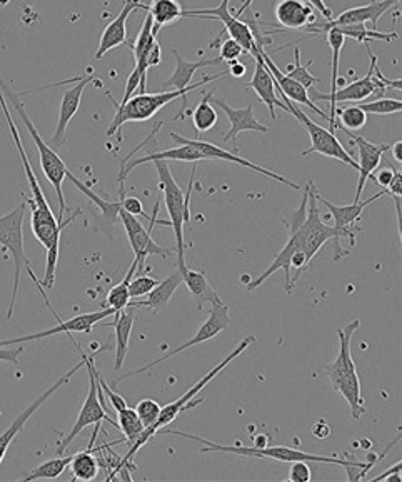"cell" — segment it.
Segmentation results:
<instances>
[{"mask_svg": "<svg viewBox=\"0 0 402 482\" xmlns=\"http://www.w3.org/2000/svg\"><path fill=\"white\" fill-rule=\"evenodd\" d=\"M337 32H341L344 37H351L356 42H366L369 43L371 41H384L392 42L399 39V34L396 30L392 32H379L375 28H367L366 24H349V26H334ZM327 28V30H329ZM326 30V32H327Z\"/></svg>", "mask_w": 402, "mask_h": 482, "instance_id": "e575fe53", "label": "cell"}, {"mask_svg": "<svg viewBox=\"0 0 402 482\" xmlns=\"http://www.w3.org/2000/svg\"><path fill=\"white\" fill-rule=\"evenodd\" d=\"M361 328V320L354 319L347 324L346 328L337 329L339 334V354L334 360L333 364H329L326 367V374L331 381L335 392H339L344 399L347 400L352 417L358 421L361 419L362 414L366 413L364 409V399L361 394V381H359V374L356 362L351 354V341H352V334Z\"/></svg>", "mask_w": 402, "mask_h": 482, "instance_id": "8992f818", "label": "cell"}, {"mask_svg": "<svg viewBox=\"0 0 402 482\" xmlns=\"http://www.w3.org/2000/svg\"><path fill=\"white\" fill-rule=\"evenodd\" d=\"M121 204L125 212L132 214V216H146L144 212V206H142V201L138 197H127L125 195V189H121Z\"/></svg>", "mask_w": 402, "mask_h": 482, "instance_id": "f907efd6", "label": "cell"}, {"mask_svg": "<svg viewBox=\"0 0 402 482\" xmlns=\"http://www.w3.org/2000/svg\"><path fill=\"white\" fill-rule=\"evenodd\" d=\"M67 179L72 180V184L81 191V193L83 194V195H87L96 206L100 209V212L104 214V217L107 219L109 222H117L121 221L119 219V210H121V207H122V204H121V201H115V202H112V201H104L102 197H99L98 194L94 193V191H91L83 182H81V180L77 179L72 172H67Z\"/></svg>", "mask_w": 402, "mask_h": 482, "instance_id": "d590c367", "label": "cell"}, {"mask_svg": "<svg viewBox=\"0 0 402 482\" xmlns=\"http://www.w3.org/2000/svg\"><path fill=\"white\" fill-rule=\"evenodd\" d=\"M246 54V51L242 49V45L239 42L234 41V39H225L222 42L221 51H219V57L222 59V62H234L239 57Z\"/></svg>", "mask_w": 402, "mask_h": 482, "instance_id": "c3c4849f", "label": "cell"}, {"mask_svg": "<svg viewBox=\"0 0 402 482\" xmlns=\"http://www.w3.org/2000/svg\"><path fill=\"white\" fill-rule=\"evenodd\" d=\"M280 99L288 106L289 114H292L296 117V121H299L301 124L304 125V129L307 130L309 138H311V149L303 152L304 157L305 155H311V154H320L324 157L339 161V162H343V164H346V166L352 167V169L358 170V162L346 151V147L339 142V138L334 136V132H331L329 129H324L322 125L316 124L297 104L291 102L288 97L280 94Z\"/></svg>", "mask_w": 402, "mask_h": 482, "instance_id": "8fae6325", "label": "cell"}, {"mask_svg": "<svg viewBox=\"0 0 402 482\" xmlns=\"http://www.w3.org/2000/svg\"><path fill=\"white\" fill-rule=\"evenodd\" d=\"M157 210H159V204L154 206L153 216L149 217L151 224L149 227L146 229L136 216L125 212L124 209L121 207L119 210V219L124 225L125 233L129 237V242H130V248L134 252V261L138 262V271L136 274L140 276L144 273V267H146V261L149 256H161V257H170V250L164 249L162 246H159L153 239L154 225L157 224Z\"/></svg>", "mask_w": 402, "mask_h": 482, "instance_id": "4fadbf2b", "label": "cell"}, {"mask_svg": "<svg viewBox=\"0 0 402 482\" xmlns=\"http://www.w3.org/2000/svg\"><path fill=\"white\" fill-rule=\"evenodd\" d=\"M210 100H212L214 106L221 107L224 114L229 117V122H231V129L222 138L224 142H231V140L239 138L242 132H248V130L259 132V134H267L269 132V127L264 125L261 121H257V117L254 114V104H249L244 109H234L224 99H219V97H216V99L210 97Z\"/></svg>", "mask_w": 402, "mask_h": 482, "instance_id": "cb8c5ba5", "label": "cell"}, {"mask_svg": "<svg viewBox=\"0 0 402 482\" xmlns=\"http://www.w3.org/2000/svg\"><path fill=\"white\" fill-rule=\"evenodd\" d=\"M386 195H398V197H402L401 170H394L392 180H390V184H389V187L386 189Z\"/></svg>", "mask_w": 402, "mask_h": 482, "instance_id": "9f6ffc18", "label": "cell"}, {"mask_svg": "<svg viewBox=\"0 0 402 482\" xmlns=\"http://www.w3.org/2000/svg\"><path fill=\"white\" fill-rule=\"evenodd\" d=\"M229 2L231 0H221V5L216 7V9H197V11H184V17H201V19H217L221 20L222 28L217 41L221 39L222 34H229L231 39L239 42L242 45V49L248 52V54H254L257 51L256 47V42H254V36H252V30H250L248 22H242L239 20V17L231 14L229 11ZM216 41V42H217ZM216 42H210V49L216 47Z\"/></svg>", "mask_w": 402, "mask_h": 482, "instance_id": "9a60e30c", "label": "cell"}, {"mask_svg": "<svg viewBox=\"0 0 402 482\" xmlns=\"http://www.w3.org/2000/svg\"><path fill=\"white\" fill-rule=\"evenodd\" d=\"M291 464L289 481L311 482V479H312V470H311L309 462H305V461H296V462H291Z\"/></svg>", "mask_w": 402, "mask_h": 482, "instance_id": "681fc988", "label": "cell"}, {"mask_svg": "<svg viewBox=\"0 0 402 482\" xmlns=\"http://www.w3.org/2000/svg\"><path fill=\"white\" fill-rule=\"evenodd\" d=\"M154 167L157 169L159 176V187L164 193V202H166L167 212L172 225L174 234H176V246H177V267L182 269L185 267V246H184V225L189 222V195L193 193V184H194L195 167H193V174L189 179V189L184 195V191L179 187V184L172 178L170 169L167 166V161H154Z\"/></svg>", "mask_w": 402, "mask_h": 482, "instance_id": "30bf717a", "label": "cell"}, {"mask_svg": "<svg viewBox=\"0 0 402 482\" xmlns=\"http://www.w3.org/2000/svg\"><path fill=\"white\" fill-rule=\"evenodd\" d=\"M154 161H177V162H199V161H206L204 155L201 152L197 151L193 146H187V144H182L179 147H174V149H167V151L153 152L149 155H144L139 159H134L130 162H122L121 167V174H119V186L121 189H125V179L129 176V172L136 167L142 166V164H147V162H154Z\"/></svg>", "mask_w": 402, "mask_h": 482, "instance_id": "4316f807", "label": "cell"}, {"mask_svg": "<svg viewBox=\"0 0 402 482\" xmlns=\"http://www.w3.org/2000/svg\"><path fill=\"white\" fill-rule=\"evenodd\" d=\"M182 282H185L187 289L193 294L197 307L202 309L206 304H216L221 301L219 294L212 289V286L209 284L208 277L201 271H193L187 265L182 267Z\"/></svg>", "mask_w": 402, "mask_h": 482, "instance_id": "4dcf8cb0", "label": "cell"}, {"mask_svg": "<svg viewBox=\"0 0 402 482\" xmlns=\"http://www.w3.org/2000/svg\"><path fill=\"white\" fill-rule=\"evenodd\" d=\"M314 184L311 182L309 187V199H307V212H305L304 221L299 224L297 234H299V246L291 257V288L294 290L299 277L307 271V265L314 259V256L319 252L322 246L329 241H334L333 261L339 262L349 256L346 249L341 246L343 239H349L351 244H356V233L351 231H341L335 229L334 225H327L320 217L319 207H318V199L314 195Z\"/></svg>", "mask_w": 402, "mask_h": 482, "instance_id": "6da1fadb", "label": "cell"}, {"mask_svg": "<svg viewBox=\"0 0 402 482\" xmlns=\"http://www.w3.org/2000/svg\"><path fill=\"white\" fill-rule=\"evenodd\" d=\"M327 43L333 51V81H331V94L337 91V79H339V59H341V51L346 43L347 37H344L341 32L335 28H329L327 32Z\"/></svg>", "mask_w": 402, "mask_h": 482, "instance_id": "7bdbcfd3", "label": "cell"}, {"mask_svg": "<svg viewBox=\"0 0 402 482\" xmlns=\"http://www.w3.org/2000/svg\"><path fill=\"white\" fill-rule=\"evenodd\" d=\"M254 2H256V0H244V4H242V5L239 7V9H237L236 14H233V15H236V17H239V15L244 14V12H246V11L249 9L250 5H252Z\"/></svg>", "mask_w": 402, "mask_h": 482, "instance_id": "6125c7cd", "label": "cell"}, {"mask_svg": "<svg viewBox=\"0 0 402 482\" xmlns=\"http://www.w3.org/2000/svg\"><path fill=\"white\" fill-rule=\"evenodd\" d=\"M147 4H142L140 0H125L122 11L112 20L107 28H104L100 41H99L96 59L100 60L106 54H109L112 49L124 45L127 42V19L138 9H146Z\"/></svg>", "mask_w": 402, "mask_h": 482, "instance_id": "d4e9b609", "label": "cell"}, {"mask_svg": "<svg viewBox=\"0 0 402 482\" xmlns=\"http://www.w3.org/2000/svg\"><path fill=\"white\" fill-rule=\"evenodd\" d=\"M227 72H221V74H216V75H206L202 81H199L197 83H191L187 85L185 89L182 91H170V92H159V94H138V96H132L124 106H119L117 100L107 92V97L111 99L112 104L117 107L115 112V117L112 121L111 127L107 129V136L111 138L117 130L122 129V125L127 122H144V121H149L153 119L154 115L161 109H164L169 102L176 100V99H182V109L181 114L176 117L179 119L181 115H184L187 112V94L193 92L195 89H201L202 85L212 83L216 79H221Z\"/></svg>", "mask_w": 402, "mask_h": 482, "instance_id": "5b68a950", "label": "cell"}, {"mask_svg": "<svg viewBox=\"0 0 402 482\" xmlns=\"http://www.w3.org/2000/svg\"><path fill=\"white\" fill-rule=\"evenodd\" d=\"M72 455H57L54 459L45 461L41 466L32 469L24 481H39V479H57L60 474L69 468Z\"/></svg>", "mask_w": 402, "mask_h": 482, "instance_id": "8d00e7d4", "label": "cell"}, {"mask_svg": "<svg viewBox=\"0 0 402 482\" xmlns=\"http://www.w3.org/2000/svg\"><path fill=\"white\" fill-rule=\"evenodd\" d=\"M392 157H394V161L401 166L402 164V142L399 140V142H396L392 147Z\"/></svg>", "mask_w": 402, "mask_h": 482, "instance_id": "94428289", "label": "cell"}, {"mask_svg": "<svg viewBox=\"0 0 402 482\" xmlns=\"http://www.w3.org/2000/svg\"><path fill=\"white\" fill-rule=\"evenodd\" d=\"M0 107H2V112L5 115V121L9 124V129H11V136L14 138L15 147L19 151V155H20V162L24 166V172H26V178H28V187H30V193H32V197L28 199V195H24L28 206L30 207V227H32V233L35 235V239L39 241V244L43 246V249L52 248L54 244H60V234L62 231L69 225L70 222L74 221L81 210H75L69 219H64V221H57L52 209L49 206L47 199H45V194L42 191L41 184L37 180V176L34 174V169L30 166V161H28V152L24 149V144H22V138H20V132L15 125L14 119H12V114H11V109H9V104L5 100V96L0 89Z\"/></svg>", "mask_w": 402, "mask_h": 482, "instance_id": "7a4b0ae2", "label": "cell"}, {"mask_svg": "<svg viewBox=\"0 0 402 482\" xmlns=\"http://www.w3.org/2000/svg\"><path fill=\"white\" fill-rule=\"evenodd\" d=\"M140 85H142L140 72L134 67L132 74L129 75V79H127V83H125L124 97H122L121 104H119V102H117V104H119V106H124L125 102H127L130 97L134 96V92H136L138 89H140Z\"/></svg>", "mask_w": 402, "mask_h": 482, "instance_id": "816d5d0a", "label": "cell"}, {"mask_svg": "<svg viewBox=\"0 0 402 482\" xmlns=\"http://www.w3.org/2000/svg\"><path fill=\"white\" fill-rule=\"evenodd\" d=\"M136 271H138V262L134 261L132 262V265L129 267V271H127L124 279H122L117 286H114V288L109 290V294H107L106 304H107V307H112L115 312H119V311L125 309V307L129 305V303L132 301V299H130V294H129V284H130V279L136 274Z\"/></svg>", "mask_w": 402, "mask_h": 482, "instance_id": "74e56055", "label": "cell"}, {"mask_svg": "<svg viewBox=\"0 0 402 482\" xmlns=\"http://www.w3.org/2000/svg\"><path fill=\"white\" fill-rule=\"evenodd\" d=\"M107 347H100L99 351H96L92 356H85V366H87V371H89V394L83 400V409L77 415V421L74 427L70 429L69 434L64 438V441H60L59 447H57V455H64L66 449L69 447L72 441L83 432V429L87 426H96L100 424L102 421L109 423L111 426L117 427V423L112 419L109 413L102 407L100 399H99V384L98 379H96V364H94V359L98 354H100L102 351H106Z\"/></svg>", "mask_w": 402, "mask_h": 482, "instance_id": "7c38bea8", "label": "cell"}, {"mask_svg": "<svg viewBox=\"0 0 402 482\" xmlns=\"http://www.w3.org/2000/svg\"><path fill=\"white\" fill-rule=\"evenodd\" d=\"M212 94H214V91L206 92V96L202 97V100L199 102V106L193 112V124H194L197 132H209L212 127H216L217 121H219L216 107H212V104H210Z\"/></svg>", "mask_w": 402, "mask_h": 482, "instance_id": "f35d334b", "label": "cell"}, {"mask_svg": "<svg viewBox=\"0 0 402 482\" xmlns=\"http://www.w3.org/2000/svg\"><path fill=\"white\" fill-rule=\"evenodd\" d=\"M69 468L75 481H92L98 478L100 466L96 457L94 442H89V447L83 453L72 455Z\"/></svg>", "mask_w": 402, "mask_h": 482, "instance_id": "836d02e7", "label": "cell"}, {"mask_svg": "<svg viewBox=\"0 0 402 482\" xmlns=\"http://www.w3.org/2000/svg\"><path fill=\"white\" fill-rule=\"evenodd\" d=\"M401 470H402V462H399V464H396V466H392V468L389 469V470H384L381 476H377V478H374L373 481L379 482V481H394V482H401Z\"/></svg>", "mask_w": 402, "mask_h": 482, "instance_id": "11a10c76", "label": "cell"}, {"mask_svg": "<svg viewBox=\"0 0 402 482\" xmlns=\"http://www.w3.org/2000/svg\"><path fill=\"white\" fill-rule=\"evenodd\" d=\"M146 12L153 15V32L157 36L159 28H166L169 24L177 22L184 17L181 4L177 0H153L146 5Z\"/></svg>", "mask_w": 402, "mask_h": 482, "instance_id": "d6a6232c", "label": "cell"}, {"mask_svg": "<svg viewBox=\"0 0 402 482\" xmlns=\"http://www.w3.org/2000/svg\"><path fill=\"white\" fill-rule=\"evenodd\" d=\"M366 114H375V115H389V114H401V99H388V97H379L373 102L367 104H358Z\"/></svg>", "mask_w": 402, "mask_h": 482, "instance_id": "ee69618b", "label": "cell"}, {"mask_svg": "<svg viewBox=\"0 0 402 482\" xmlns=\"http://www.w3.org/2000/svg\"><path fill=\"white\" fill-rule=\"evenodd\" d=\"M26 212H28V202L24 201L20 206L15 207L14 210H11L9 214H5V216L0 217V246L12 256L15 265L14 289H12V297H11L9 311H7V320H11L12 314H14L15 299H17V292H19V284H20L22 271H26L28 277L32 279V282L39 288V290L42 292V297H43V301L47 304V307L52 311V314L59 320V316L54 312V309H52V305L49 303L47 296L43 294L41 281L34 274L32 264H30L28 256H26V249H24V219H26Z\"/></svg>", "mask_w": 402, "mask_h": 482, "instance_id": "52a82bcc", "label": "cell"}, {"mask_svg": "<svg viewBox=\"0 0 402 482\" xmlns=\"http://www.w3.org/2000/svg\"><path fill=\"white\" fill-rule=\"evenodd\" d=\"M115 316V311L112 307L100 309L96 312H87L81 316L72 317L69 320H60L59 324L52 329L47 331L37 332V334H28L24 337H15V339H7V341H0V347H7V345L22 344V343H30V341H41L45 337L56 336V334H69V332H83V334H91L92 328L100 324V320H106L107 317Z\"/></svg>", "mask_w": 402, "mask_h": 482, "instance_id": "ac0fdd59", "label": "cell"}, {"mask_svg": "<svg viewBox=\"0 0 402 482\" xmlns=\"http://www.w3.org/2000/svg\"><path fill=\"white\" fill-rule=\"evenodd\" d=\"M229 326H231L229 305L222 303V301L212 304V309H210V312H209L208 319L204 320V324L201 326V329L195 332L194 337H193L189 343H185V344L179 345V347H176V349L169 351L166 356H162V358L157 359V360H153L151 364H147V366L140 367V369H138V371L129 372V374H124V375L117 377V379L114 381V386H117L119 383H122V381L129 379V377H132V375H138V374H144V372L151 371V369L155 367V366H159V364L166 362V360H169V359L172 358V356L181 354V352H184L185 349H189V347H193V345L202 344V343H208V341L216 339V337H217V336H219L224 329H227Z\"/></svg>", "mask_w": 402, "mask_h": 482, "instance_id": "5bb4252c", "label": "cell"}, {"mask_svg": "<svg viewBox=\"0 0 402 482\" xmlns=\"http://www.w3.org/2000/svg\"><path fill=\"white\" fill-rule=\"evenodd\" d=\"M94 83V75H85L81 77L79 83H75L72 89L66 91L62 100H60V111H59V122H57L56 134L52 138V149H59L64 146L66 138H67V127L74 115L79 112L81 102H83V91L89 83Z\"/></svg>", "mask_w": 402, "mask_h": 482, "instance_id": "7402d4cb", "label": "cell"}, {"mask_svg": "<svg viewBox=\"0 0 402 482\" xmlns=\"http://www.w3.org/2000/svg\"><path fill=\"white\" fill-rule=\"evenodd\" d=\"M311 64H312V60H309L305 66L301 64V49L296 45V49H294V66L292 64L288 66V70L284 74L292 81H296V83L304 85L305 89H309V87H312L316 83H320L319 77H316V75H312L309 72Z\"/></svg>", "mask_w": 402, "mask_h": 482, "instance_id": "b9f144b4", "label": "cell"}, {"mask_svg": "<svg viewBox=\"0 0 402 482\" xmlns=\"http://www.w3.org/2000/svg\"><path fill=\"white\" fill-rule=\"evenodd\" d=\"M256 47H257L259 54L263 57L265 67L272 74L274 83H276V89H278L279 92H280L282 96L288 97L294 104H297V106H305V107L312 109L316 114H319L322 119L329 121V115L316 106V102L309 97V92H307V89H305L304 85H301V83L292 81V79H289L282 70H279L278 66L274 64V60H272V59L269 57V54L265 52L264 45H256Z\"/></svg>", "mask_w": 402, "mask_h": 482, "instance_id": "ffe728a7", "label": "cell"}, {"mask_svg": "<svg viewBox=\"0 0 402 482\" xmlns=\"http://www.w3.org/2000/svg\"><path fill=\"white\" fill-rule=\"evenodd\" d=\"M117 419H119L117 429L122 431L124 441L129 442V447H130L134 442L139 439L140 434L144 432V424L140 423L136 409H130L129 406L117 413Z\"/></svg>", "mask_w": 402, "mask_h": 482, "instance_id": "ab89813d", "label": "cell"}, {"mask_svg": "<svg viewBox=\"0 0 402 482\" xmlns=\"http://www.w3.org/2000/svg\"><path fill=\"white\" fill-rule=\"evenodd\" d=\"M314 195H316V199L318 201H320L324 206L327 207L329 209V212H331V217L334 219V227L335 229H341V231H351V233H361L362 229L359 227V222H361L362 217V212H364V209L367 206H371L374 201H377V199H381V197H384L386 195V191L384 193H377L375 195H373L371 199H367V201H359V202H352L351 206H335V204H333L331 201H327V199H324L322 195H320L319 193H318V189L314 191Z\"/></svg>", "mask_w": 402, "mask_h": 482, "instance_id": "484cf974", "label": "cell"}, {"mask_svg": "<svg viewBox=\"0 0 402 482\" xmlns=\"http://www.w3.org/2000/svg\"><path fill=\"white\" fill-rule=\"evenodd\" d=\"M157 434H170V436H179L184 439H193V441L204 444V447L201 449V454H209V453H225V454L246 455V457H259V459H272V461H280V462H296V461H305V462H324V464H337V466H352V468L361 469L362 479L367 474V470L374 468V461L373 462H359L354 459H347V457H327V455L309 454L303 453L292 447L286 446H272V447H246V446H221L216 442L208 441L204 438H199L194 434H187L182 431H174V429H159Z\"/></svg>", "mask_w": 402, "mask_h": 482, "instance_id": "3957f363", "label": "cell"}, {"mask_svg": "<svg viewBox=\"0 0 402 482\" xmlns=\"http://www.w3.org/2000/svg\"><path fill=\"white\" fill-rule=\"evenodd\" d=\"M77 349H79L81 358H83L81 359V362H79L77 366H74L69 372H66V374H64V375H62V377L57 381L54 386L49 387V389H47V391H45L42 396H39L37 399L34 400V402L28 406V409H26L24 413L19 414V417L15 419L14 423H12L11 426L7 427V431L0 434V464H2L4 457H5V454H7V451H9L11 444L15 441V438L20 434V431L24 429L26 423H28V419L32 417V414L35 413V411L41 407L42 404H43L45 400L49 399L52 394H56L57 391H59L60 387L66 386V384L69 383L70 379L74 377V374L81 371L83 366H85V354H83V351H81V347H79V345H77Z\"/></svg>", "mask_w": 402, "mask_h": 482, "instance_id": "d6986e66", "label": "cell"}, {"mask_svg": "<svg viewBox=\"0 0 402 482\" xmlns=\"http://www.w3.org/2000/svg\"><path fill=\"white\" fill-rule=\"evenodd\" d=\"M401 0H373L371 4L367 5H362V7H352L349 11H344L343 14L333 17L331 20H326L324 22H312L309 24L307 28H304L305 32L309 34H322L326 32L327 28H334V26H349V24H366V22H373V28L377 30V22L382 15L388 12L390 7L398 5Z\"/></svg>", "mask_w": 402, "mask_h": 482, "instance_id": "2e32d148", "label": "cell"}, {"mask_svg": "<svg viewBox=\"0 0 402 482\" xmlns=\"http://www.w3.org/2000/svg\"><path fill=\"white\" fill-rule=\"evenodd\" d=\"M252 57L256 60V70H254L252 79H250L249 83H246V87L252 89L257 94V97L265 104L267 111L271 114V117L276 119V109H280V111L284 112H289V109L282 102V99H279L274 77H272V74L269 72V69L265 67L259 51H256L252 54Z\"/></svg>", "mask_w": 402, "mask_h": 482, "instance_id": "44dd1931", "label": "cell"}, {"mask_svg": "<svg viewBox=\"0 0 402 482\" xmlns=\"http://www.w3.org/2000/svg\"><path fill=\"white\" fill-rule=\"evenodd\" d=\"M182 284V273L181 269L177 267L172 274H169L166 279H162L161 282H157V286L154 288L146 299L142 301H130L129 305L138 309V307H147L154 314H161L166 311L167 304L172 299L174 292L177 290V288Z\"/></svg>", "mask_w": 402, "mask_h": 482, "instance_id": "f1b7e54d", "label": "cell"}, {"mask_svg": "<svg viewBox=\"0 0 402 482\" xmlns=\"http://www.w3.org/2000/svg\"><path fill=\"white\" fill-rule=\"evenodd\" d=\"M0 89L4 92V96H7L9 102L14 106L15 111L19 114V117L22 119L24 125L28 127V134L34 140L39 155H41V167L43 170V176L52 184V187L56 189L57 201H59V214H57V221H64V214H66V199H64V191H62V184L64 179L67 178L69 169L66 166V162L60 159V155L57 154L56 149H52L43 138H42L37 127L32 122V119L28 117V111L24 102L20 100V96L11 91V87L5 83H2L0 79Z\"/></svg>", "mask_w": 402, "mask_h": 482, "instance_id": "ba28073f", "label": "cell"}, {"mask_svg": "<svg viewBox=\"0 0 402 482\" xmlns=\"http://www.w3.org/2000/svg\"><path fill=\"white\" fill-rule=\"evenodd\" d=\"M307 2H309L311 7H314L319 14H322V17H324L326 20H331V19H333V11L326 5L324 0H307Z\"/></svg>", "mask_w": 402, "mask_h": 482, "instance_id": "6f0895ef", "label": "cell"}, {"mask_svg": "<svg viewBox=\"0 0 402 482\" xmlns=\"http://www.w3.org/2000/svg\"><path fill=\"white\" fill-rule=\"evenodd\" d=\"M346 134L356 142L358 152H359V161H356L358 170H359V182H358V191H356V197H354V202H359L366 182L371 179V176L377 170V167L381 166L382 155L390 149V146L388 144L375 146L361 136H356L354 132H346Z\"/></svg>", "mask_w": 402, "mask_h": 482, "instance_id": "603a6c76", "label": "cell"}, {"mask_svg": "<svg viewBox=\"0 0 402 482\" xmlns=\"http://www.w3.org/2000/svg\"><path fill=\"white\" fill-rule=\"evenodd\" d=\"M159 281H155L153 277L140 276L136 279H130V284H129V294H130V299L132 297H144L147 296L151 290L157 286Z\"/></svg>", "mask_w": 402, "mask_h": 482, "instance_id": "bcb514c9", "label": "cell"}, {"mask_svg": "<svg viewBox=\"0 0 402 482\" xmlns=\"http://www.w3.org/2000/svg\"><path fill=\"white\" fill-rule=\"evenodd\" d=\"M170 138H172L174 142H177L179 146H182V144L193 146V147H195L197 151L204 155V159H219V161H225V162H234V164H239V166L252 169V170L263 174L265 178H271V179L278 180L280 184H286V186H289V187L296 189V191L301 189L299 184L286 179L284 176H280L278 172H272V170H269V169H265V167L257 166V164H254L252 161H248V159H244V157H240V155H236V154H233V152L225 151V149H222V147L216 146V144H210V142H206V140H199V138H182V136L176 134V132H170Z\"/></svg>", "mask_w": 402, "mask_h": 482, "instance_id": "e0dca14e", "label": "cell"}, {"mask_svg": "<svg viewBox=\"0 0 402 482\" xmlns=\"http://www.w3.org/2000/svg\"><path fill=\"white\" fill-rule=\"evenodd\" d=\"M246 72H248V69H246V66H244L242 62H237V60H234V62H231V67H229V74H231L233 77H236V79H240V77H244V75H246Z\"/></svg>", "mask_w": 402, "mask_h": 482, "instance_id": "680465c9", "label": "cell"}, {"mask_svg": "<svg viewBox=\"0 0 402 482\" xmlns=\"http://www.w3.org/2000/svg\"><path fill=\"white\" fill-rule=\"evenodd\" d=\"M276 19L284 28L280 32L304 30L309 24L316 22L314 9L304 0H279L276 5Z\"/></svg>", "mask_w": 402, "mask_h": 482, "instance_id": "83f0119b", "label": "cell"}, {"mask_svg": "<svg viewBox=\"0 0 402 482\" xmlns=\"http://www.w3.org/2000/svg\"><path fill=\"white\" fill-rule=\"evenodd\" d=\"M161 406L159 402H155L154 399H142L138 407H136V413L139 415L140 423L144 424V429H149L153 426L154 423L157 421L159 414H161Z\"/></svg>", "mask_w": 402, "mask_h": 482, "instance_id": "f6af8a7d", "label": "cell"}, {"mask_svg": "<svg viewBox=\"0 0 402 482\" xmlns=\"http://www.w3.org/2000/svg\"><path fill=\"white\" fill-rule=\"evenodd\" d=\"M335 117H339V119H335V122L339 121V124H335V127L339 125L346 132L361 130L367 122V114L362 111L359 106H349L344 109H335Z\"/></svg>", "mask_w": 402, "mask_h": 482, "instance_id": "60d3db41", "label": "cell"}, {"mask_svg": "<svg viewBox=\"0 0 402 482\" xmlns=\"http://www.w3.org/2000/svg\"><path fill=\"white\" fill-rule=\"evenodd\" d=\"M394 170L396 169H390V167H388V169H381L377 174H373L371 178H373V180H374L375 184L381 187V189H388L389 184H390V180H392V176H394Z\"/></svg>", "mask_w": 402, "mask_h": 482, "instance_id": "f5cc1de1", "label": "cell"}, {"mask_svg": "<svg viewBox=\"0 0 402 482\" xmlns=\"http://www.w3.org/2000/svg\"><path fill=\"white\" fill-rule=\"evenodd\" d=\"M254 343H256V336L250 334L248 337H244V339L240 341V344L237 345L236 349H234L227 358L224 359L219 366H216L212 371H209L208 374H206L197 384L191 387L182 398L164 406V407L161 409V414H159V417H157V421L154 423L153 426L149 427V429H144V432L140 434L139 439L129 447V453L125 454V457H122V468H121V470H124V469L134 470V469H136V464H134L132 461H134L136 454L139 453L140 447H144L147 442L151 441L154 436L157 434L159 429H162V427L169 426L170 423H174V421L179 417V414L185 413V411L193 409L195 406H199V404L202 402V399L194 400V402H191V400L194 399L195 396H197L204 387L208 386L212 379H216V377H217V375L233 362V360H236V359L239 358L249 345L254 344ZM121 470H119V472H121Z\"/></svg>", "mask_w": 402, "mask_h": 482, "instance_id": "277c9868", "label": "cell"}, {"mask_svg": "<svg viewBox=\"0 0 402 482\" xmlns=\"http://www.w3.org/2000/svg\"><path fill=\"white\" fill-rule=\"evenodd\" d=\"M96 379H98L99 386L102 389V394H106V396L109 398V400H111L112 407H114L115 413H119V411H122V409L127 407V400H125L122 396H119L115 391H112L111 387L106 384L102 374H100L98 369H96Z\"/></svg>", "mask_w": 402, "mask_h": 482, "instance_id": "7dc6e473", "label": "cell"}, {"mask_svg": "<svg viewBox=\"0 0 402 482\" xmlns=\"http://www.w3.org/2000/svg\"><path fill=\"white\" fill-rule=\"evenodd\" d=\"M176 60H177V67L174 70V74L169 77L167 81V87H172V91H182L185 89L187 85H191L193 83V77H194L195 72L202 67H208V66H217L221 64V57H214V59H202V60H197V62H191V60H185L182 59L181 54L177 51L172 52Z\"/></svg>", "mask_w": 402, "mask_h": 482, "instance_id": "1f68e13d", "label": "cell"}, {"mask_svg": "<svg viewBox=\"0 0 402 482\" xmlns=\"http://www.w3.org/2000/svg\"><path fill=\"white\" fill-rule=\"evenodd\" d=\"M312 432H314V436H316V438L324 439V438H327V436L331 434V429H329V426H327L324 421H320V423H318V424L314 426Z\"/></svg>", "mask_w": 402, "mask_h": 482, "instance_id": "91938a15", "label": "cell"}, {"mask_svg": "<svg viewBox=\"0 0 402 482\" xmlns=\"http://www.w3.org/2000/svg\"><path fill=\"white\" fill-rule=\"evenodd\" d=\"M134 320H136V312L134 307L127 305L122 311L115 312V320L111 324H104V326H111L115 329V364L114 369L121 371L124 366L125 356L129 351V341H130V334L134 328Z\"/></svg>", "mask_w": 402, "mask_h": 482, "instance_id": "f546056e", "label": "cell"}, {"mask_svg": "<svg viewBox=\"0 0 402 482\" xmlns=\"http://www.w3.org/2000/svg\"><path fill=\"white\" fill-rule=\"evenodd\" d=\"M22 352H24V347H11V349L0 347V362H11V364H17Z\"/></svg>", "mask_w": 402, "mask_h": 482, "instance_id": "db71d44e", "label": "cell"}, {"mask_svg": "<svg viewBox=\"0 0 402 482\" xmlns=\"http://www.w3.org/2000/svg\"><path fill=\"white\" fill-rule=\"evenodd\" d=\"M366 47H367L369 57H371V67L362 79H356L354 83H347L344 89L335 91L334 94H320V92L312 94V100L331 102V115H329V130L331 132L335 130V124H337L335 122V109H337L339 102H362L364 99H369V97L379 99L388 92V89H394V91L401 92V79H398V81L386 79L381 69L377 67V57L373 54L369 43Z\"/></svg>", "mask_w": 402, "mask_h": 482, "instance_id": "9c48e42d", "label": "cell"}]
</instances>
